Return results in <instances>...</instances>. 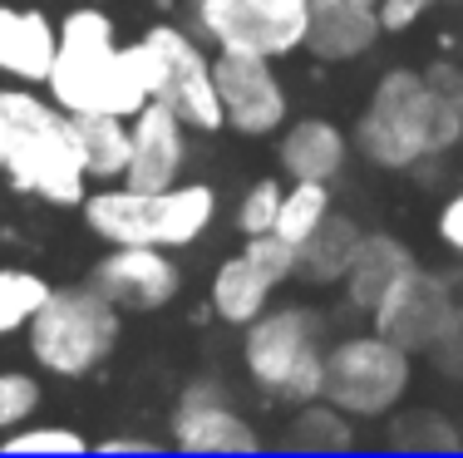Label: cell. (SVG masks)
Masks as SVG:
<instances>
[{
    "instance_id": "1",
    "label": "cell",
    "mask_w": 463,
    "mask_h": 458,
    "mask_svg": "<svg viewBox=\"0 0 463 458\" xmlns=\"http://www.w3.org/2000/svg\"><path fill=\"white\" fill-rule=\"evenodd\" d=\"M153 54L143 40L118 45L114 20L99 5H80L60 20V45L45 74L50 99L64 114H124L134 118L153 99Z\"/></svg>"
},
{
    "instance_id": "2",
    "label": "cell",
    "mask_w": 463,
    "mask_h": 458,
    "mask_svg": "<svg viewBox=\"0 0 463 458\" xmlns=\"http://www.w3.org/2000/svg\"><path fill=\"white\" fill-rule=\"evenodd\" d=\"M463 144L454 99L424 70H384L355 118L350 148L384 173H410Z\"/></svg>"
},
{
    "instance_id": "3",
    "label": "cell",
    "mask_w": 463,
    "mask_h": 458,
    "mask_svg": "<svg viewBox=\"0 0 463 458\" xmlns=\"http://www.w3.org/2000/svg\"><path fill=\"white\" fill-rule=\"evenodd\" d=\"M0 118H5V178L15 192L50 202V207H80L90 192V173L80 158L74 118L54 99H40L35 84L0 89Z\"/></svg>"
},
{
    "instance_id": "4",
    "label": "cell",
    "mask_w": 463,
    "mask_h": 458,
    "mask_svg": "<svg viewBox=\"0 0 463 458\" xmlns=\"http://www.w3.org/2000/svg\"><path fill=\"white\" fill-rule=\"evenodd\" d=\"M84 227L109 247H163L178 252L207 237L217 222V188L213 182H173V188H128L109 182L84 192L80 202Z\"/></svg>"
},
{
    "instance_id": "5",
    "label": "cell",
    "mask_w": 463,
    "mask_h": 458,
    "mask_svg": "<svg viewBox=\"0 0 463 458\" xmlns=\"http://www.w3.org/2000/svg\"><path fill=\"white\" fill-rule=\"evenodd\" d=\"M241 365L267 399L306 405L326 389V315L311 301L267 305L241 325Z\"/></svg>"
},
{
    "instance_id": "6",
    "label": "cell",
    "mask_w": 463,
    "mask_h": 458,
    "mask_svg": "<svg viewBox=\"0 0 463 458\" xmlns=\"http://www.w3.org/2000/svg\"><path fill=\"white\" fill-rule=\"evenodd\" d=\"M124 335V311L94 286H50L40 311L25 321V351L35 369L54 379H84L118 351Z\"/></svg>"
},
{
    "instance_id": "7",
    "label": "cell",
    "mask_w": 463,
    "mask_h": 458,
    "mask_svg": "<svg viewBox=\"0 0 463 458\" xmlns=\"http://www.w3.org/2000/svg\"><path fill=\"white\" fill-rule=\"evenodd\" d=\"M414 385V355L384 335H345L326 345V389L321 395L350 419H390Z\"/></svg>"
},
{
    "instance_id": "8",
    "label": "cell",
    "mask_w": 463,
    "mask_h": 458,
    "mask_svg": "<svg viewBox=\"0 0 463 458\" xmlns=\"http://www.w3.org/2000/svg\"><path fill=\"white\" fill-rule=\"evenodd\" d=\"M143 45L153 54V99H163L173 114L183 118L197 134H217L222 124V104H217V79H213V60L203 54L193 35L183 25H148L143 30Z\"/></svg>"
},
{
    "instance_id": "9",
    "label": "cell",
    "mask_w": 463,
    "mask_h": 458,
    "mask_svg": "<svg viewBox=\"0 0 463 458\" xmlns=\"http://www.w3.org/2000/svg\"><path fill=\"white\" fill-rule=\"evenodd\" d=\"M193 25L217 50L281 60L306 40V0H193Z\"/></svg>"
},
{
    "instance_id": "10",
    "label": "cell",
    "mask_w": 463,
    "mask_h": 458,
    "mask_svg": "<svg viewBox=\"0 0 463 458\" xmlns=\"http://www.w3.org/2000/svg\"><path fill=\"white\" fill-rule=\"evenodd\" d=\"M296 276V247L277 232L247 237L241 252H232L222 266L213 271V286H207V301H213V315L227 325H247L257 321L271 305L277 286Z\"/></svg>"
},
{
    "instance_id": "11",
    "label": "cell",
    "mask_w": 463,
    "mask_h": 458,
    "mask_svg": "<svg viewBox=\"0 0 463 458\" xmlns=\"http://www.w3.org/2000/svg\"><path fill=\"white\" fill-rule=\"evenodd\" d=\"M213 79H217V104L222 124L241 138H271L286 128L291 99H286L281 74L271 70L267 54L247 50H217L213 54Z\"/></svg>"
},
{
    "instance_id": "12",
    "label": "cell",
    "mask_w": 463,
    "mask_h": 458,
    "mask_svg": "<svg viewBox=\"0 0 463 458\" xmlns=\"http://www.w3.org/2000/svg\"><path fill=\"white\" fill-rule=\"evenodd\" d=\"M168 444L178 453H261L267 449L257 424L232 405L217 379H193L178 395L173 419H168Z\"/></svg>"
},
{
    "instance_id": "13",
    "label": "cell",
    "mask_w": 463,
    "mask_h": 458,
    "mask_svg": "<svg viewBox=\"0 0 463 458\" xmlns=\"http://www.w3.org/2000/svg\"><path fill=\"white\" fill-rule=\"evenodd\" d=\"M454 291L439 271L414 266L410 276H400L390 291L380 296V305L370 311V331L384 335V341L404 345L410 355H429L434 341L444 335L449 315H454Z\"/></svg>"
},
{
    "instance_id": "14",
    "label": "cell",
    "mask_w": 463,
    "mask_h": 458,
    "mask_svg": "<svg viewBox=\"0 0 463 458\" xmlns=\"http://www.w3.org/2000/svg\"><path fill=\"white\" fill-rule=\"evenodd\" d=\"M90 281L118 311H143V315L173 305L183 291V271L163 247H109L94 261Z\"/></svg>"
},
{
    "instance_id": "15",
    "label": "cell",
    "mask_w": 463,
    "mask_h": 458,
    "mask_svg": "<svg viewBox=\"0 0 463 458\" xmlns=\"http://www.w3.org/2000/svg\"><path fill=\"white\" fill-rule=\"evenodd\" d=\"M128 124H134V153H128V173L118 182H128V188H173V182H183L187 168L183 118L163 99H148Z\"/></svg>"
},
{
    "instance_id": "16",
    "label": "cell",
    "mask_w": 463,
    "mask_h": 458,
    "mask_svg": "<svg viewBox=\"0 0 463 458\" xmlns=\"http://www.w3.org/2000/svg\"><path fill=\"white\" fill-rule=\"evenodd\" d=\"M384 35L380 25V0H306V40L311 60L321 64H350L374 50Z\"/></svg>"
},
{
    "instance_id": "17",
    "label": "cell",
    "mask_w": 463,
    "mask_h": 458,
    "mask_svg": "<svg viewBox=\"0 0 463 458\" xmlns=\"http://www.w3.org/2000/svg\"><path fill=\"white\" fill-rule=\"evenodd\" d=\"M277 163L291 182H330L350 163V134L335 118H296L277 138Z\"/></svg>"
},
{
    "instance_id": "18",
    "label": "cell",
    "mask_w": 463,
    "mask_h": 458,
    "mask_svg": "<svg viewBox=\"0 0 463 458\" xmlns=\"http://www.w3.org/2000/svg\"><path fill=\"white\" fill-rule=\"evenodd\" d=\"M54 45H60V25L45 10L0 5V74H10L15 84H45Z\"/></svg>"
},
{
    "instance_id": "19",
    "label": "cell",
    "mask_w": 463,
    "mask_h": 458,
    "mask_svg": "<svg viewBox=\"0 0 463 458\" xmlns=\"http://www.w3.org/2000/svg\"><path fill=\"white\" fill-rule=\"evenodd\" d=\"M419 266L414 252L400 242V237L390 232H365L355 247V257H350L345 276H340V286H345V305L350 311H374L380 305V296L394 286L400 276H410V271Z\"/></svg>"
},
{
    "instance_id": "20",
    "label": "cell",
    "mask_w": 463,
    "mask_h": 458,
    "mask_svg": "<svg viewBox=\"0 0 463 458\" xmlns=\"http://www.w3.org/2000/svg\"><path fill=\"white\" fill-rule=\"evenodd\" d=\"M360 237H365V227L330 207L321 222L296 242V281H306V286H340Z\"/></svg>"
},
{
    "instance_id": "21",
    "label": "cell",
    "mask_w": 463,
    "mask_h": 458,
    "mask_svg": "<svg viewBox=\"0 0 463 458\" xmlns=\"http://www.w3.org/2000/svg\"><path fill=\"white\" fill-rule=\"evenodd\" d=\"M70 118L90 182H118L128 173V153H134V124L124 114H70Z\"/></svg>"
},
{
    "instance_id": "22",
    "label": "cell",
    "mask_w": 463,
    "mask_h": 458,
    "mask_svg": "<svg viewBox=\"0 0 463 458\" xmlns=\"http://www.w3.org/2000/svg\"><path fill=\"white\" fill-rule=\"evenodd\" d=\"M281 444L291 453H350L355 449V419L345 409H335L330 399H306L296 405V414L286 419Z\"/></svg>"
},
{
    "instance_id": "23",
    "label": "cell",
    "mask_w": 463,
    "mask_h": 458,
    "mask_svg": "<svg viewBox=\"0 0 463 458\" xmlns=\"http://www.w3.org/2000/svg\"><path fill=\"white\" fill-rule=\"evenodd\" d=\"M384 444L400 453H458L463 434L439 409H410V414H390Z\"/></svg>"
},
{
    "instance_id": "24",
    "label": "cell",
    "mask_w": 463,
    "mask_h": 458,
    "mask_svg": "<svg viewBox=\"0 0 463 458\" xmlns=\"http://www.w3.org/2000/svg\"><path fill=\"white\" fill-rule=\"evenodd\" d=\"M50 296V281L30 266H0V341L20 335L25 321L40 311V301Z\"/></svg>"
},
{
    "instance_id": "25",
    "label": "cell",
    "mask_w": 463,
    "mask_h": 458,
    "mask_svg": "<svg viewBox=\"0 0 463 458\" xmlns=\"http://www.w3.org/2000/svg\"><path fill=\"white\" fill-rule=\"evenodd\" d=\"M330 212V182H291L281 192V207H277V227L271 232L286 237V242H301L316 222Z\"/></svg>"
},
{
    "instance_id": "26",
    "label": "cell",
    "mask_w": 463,
    "mask_h": 458,
    "mask_svg": "<svg viewBox=\"0 0 463 458\" xmlns=\"http://www.w3.org/2000/svg\"><path fill=\"white\" fill-rule=\"evenodd\" d=\"M94 449L80 429L64 424H20V429L0 434V453H84Z\"/></svg>"
},
{
    "instance_id": "27",
    "label": "cell",
    "mask_w": 463,
    "mask_h": 458,
    "mask_svg": "<svg viewBox=\"0 0 463 458\" xmlns=\"http://www.w3.org/2000/svg\"><path fill=\"white\" fill-rule=\"evenodd\" d=\"M45 405V385L30 369H0V434L30 424Z\"/></svg>"
},
{
    "instance_id": "28",
    "label": "cell",
    "mask_w": 463,
    "mask_h": 458,
    "mask_svg": "<svg viewBox=\"0 0 463 458\" xmlns=\"http://www.w3.org/2000/svg\"><path fill=\"white\" fill-rule=\"evenodd\" d=\"M281 192H286V182H277V178H257V182H251V188L237 198L232 227H237L241 237H261V232H271V227H277Z\"/></svg>"
},
{
    "instance_id": "29",
    "label": "cell",
    "mask_w": 463,
    "mask_h": 458,
    "mask_svg": "<svg viewBox=\"0 0 463 458\" xmlns=\"http://www.w3.org/2000/svg\"><path fill=\"white\" fill-rule=\"evenodd\" d=\"M434 365L444 369V375H458L463 379V305H454V315H449V325H444V335L434 341Z\"/></svg>"
},
{
    "instance_id": "30",
    "label": "cell",
    "mask_w": 463,
    "mask_h": 458,
    "mask_svg": "<svg viewBox=\"0 0 463 458\" xmlns=\"http://www.w3.org/2000/svg\"><path fill=\"white\" fill-rule=\"evenodd\" d=\"M434 5H444V0H380V25H384V35H404V30H414Z\"/></svg>"
},
{
    "instance_id": "31",
    "label": "cell",
    "mask_w": 463,
    "mask_h": 458,
    "mask_svg": "<svg viewBox=\"0 0 463 458\" xmlns=\"http://www.w3.org/2000/svg\"><path fill=\"white\" fill-rule=\"evenodd\" d=\"M439 242H444L454 257H463V188L439 207Z\"/></svg>"
},
{
    "instance_id": "32",
    "label": "cell",
    "mask_w": 463,
    "mask_h": 458,
    "mask_svg": "<svg viewBox=\"0 0 463 458\" xmlns=\"http://www.w3.org/2000/svg\"><path fill=\"white\" fill-rule=\"evenodd\" d=\"M158 444L153 439H134V434H109V439L94 444V453H153Z\"/></svg>"
},
{
    "instance_id": "33",
    "label": "cell",
    "mask_w": 463,
    "mask_h": 458,
    "mask_svg": "<svg viewBox=\"0 0 463 458\" xmlns=\"http://www.w3.org/2000/svg\"><path fill=\"white\" fill-rule=\"evenodd\" d=\"M449 99H454V114H458V124H463V84H454V89H449Z\"/></svg>"
},
{
    "instance_id": "34",
    "label": "cell",
    "mask_w": 463,
    "mask_h": 458,
    "mask_svg": "<svg viewBox=\"0 0 463 458\" xmlns=\"http://www.w3.org/2000/svg\"><path fill=\"white\" fill-rule=\"evenodd\" d=\"M5 144H10V134H5V118H0V168H5Z\"/></svg>"
}]
</instances>
